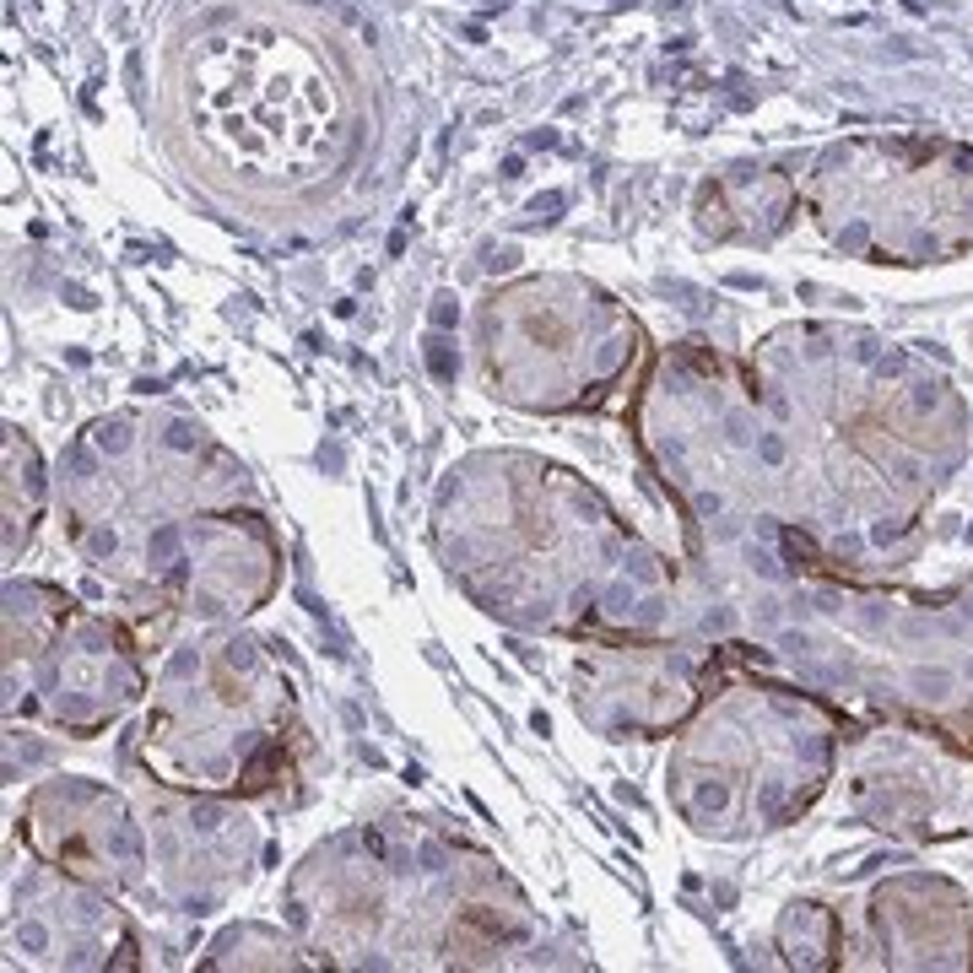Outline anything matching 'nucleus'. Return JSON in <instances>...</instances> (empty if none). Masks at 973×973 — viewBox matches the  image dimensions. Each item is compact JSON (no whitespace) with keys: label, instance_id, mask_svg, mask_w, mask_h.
Instances as JSON below:
<instances>
[{"label":"nucleus","instance_id":"obj_1","mask_svg":"<svg viewBox=\"0 0 973 973\" xmlns=\"http://www.w3.org/2000/svg\"><path fill=\"white\" fill-rule=\"evenodd\" d=\"M271 768H276V746H265V752L255 757V763H249L244 784H249V790H260V784H271V779H265V773H271Z\"/></svg>","mask_w":973,"mask_h":973}]
</instances>
